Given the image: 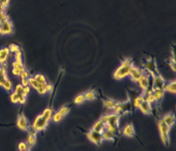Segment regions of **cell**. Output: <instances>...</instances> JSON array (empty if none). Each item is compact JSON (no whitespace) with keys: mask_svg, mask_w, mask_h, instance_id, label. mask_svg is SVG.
Returning a JSON list of instances; mask_svg holds the SVG:
<instances>
[{"mask_svg":"<svg viewBox=\"0 0 176 151\" xmlns=\"http://www.w3.org/2000/svg\"><path fill=\"white\" fill-rule=\"evenodd\" d=\"M8 48L10 50V53H13V54H15V53H17L19 51H21V47L18 45H15V44H10L9 45Z\"/></svg>","mask_w":176,"mask_h":151,"instance_id":"f546056e","label":"cell"},{"mask_svg":"<svg viewBox=\"0 0 176 151\" xmlns=\"http://www.w3.org/2000/svg\"><path fill=\"white\" fill-rule=\"evenodd\" d=\"M158 130L160 133V137H161V142L165 146H169L170 143V137H169V132H170V127L168 126L162 119L158 120Z\"/></svg>","mask_w":176,"mask_h":151,"instance_id":"5b68a950","label":"cell"},{"mask_svg":"<svg viewBox=\"0 0 176 151\" xmlns=\"http://www.w3.org/2000/svg\"><path fill=\"white\" fill-rule=\"evenodd\" d=\"M29 86L34 88L40 95H46L50 93L52 90V86L48 83H41L34 78V76H30L29 79Z\"/></svg>","mask_w":176,"mask_h":151,"instance_id":"277c9868","label":"cell"},{"mask_svg":"<svg viewBox=\"0 0 176 151\" xmlns=\"http://www.w3.org/2000/svg\"><path fill=\"white\" fill-rule=\"evenodd\" d=\"M0 86H2L7 91H10L12 89V83L8 78L6 68L4 66L0 67Z\"/></svg>","mask_w":176,"mask_h":151,"instance_id":"8992f818","label":"cell"},{"mask_svg":"<svg viewBox=\"0 0 176 151\" xmlns=\"http://www.w3.org/2000/svg\"><path fill=\"white\" fill-rule=\"evenodd\" d=\"M14 59H15V62H19V63H23L22 62V51H19L17 53L14 54Z\"/></svg>","mask_w":176,"mask_h":151,"instance_id":"d6a6232c","label":"cell"},{"mask_svg":"<svg viewBox=\"0 0 176 151\" xmlns=\"http://www.w3.org/2000/svg\"><path fill=\"white\" fill-rule=\"evenodd\" d=\"M166 81L163 78V76L160 75L159 73L153 76V88L154 89H163L165 85H166Z\"/></svg>","mask_w":176,"mask_h":151,"instance_id":"4fadbf2b","label":"cell"},{"mask_svg":"<svg viewBox=\"0 0 176 151\" xmlns=\"http://www.w3.org/2000/svg\"><path fill=\"white\" fill-rule=\"evenodd\" d=\"M101 119L106 125V130L113 132L115 136L119 133V115L116 113H109L104 115L101 118Z\"/></svg>","mask_w":176,"mask_h":151,"instance_id":"7a4b0ae2","label":"cell"},{"mask_svg":"<svg viewBox=\"0 0 176 151\" xmlns=\"http://www.w3.org/2000/svg\"><path fill=\"white\" fill-rule=\"evenodd\" d=\"M13 33V24L11 23V21L10 19H8L6 21H4L2 27H1V30H0V34L2 35H7Z\"/></svg>","mask_w":176,"mask_h":151,"instance_id":"7c38bea8","label":"cell"},{"mask_svg":"<svg viewBox=\"0 0 176 151\" xmlns=\"http://www.w3.org/2000/svg\"><path fill=\"white\" fill-rule=\"evenodd\" d=\"M161 119L168 126H169L171 128L175 123V116L173 113H168V114L164 115V117Z\"/></svg>","mask_w":176,"mask_h":151,"instance_id":"ffe728a7","label":"cell"},{"mask_svg":"<svg viewBox=\"0 0 176 151\" xmlns=\"http://www.w3.org/2000/svg\"><path fill=\"white\" fill-rule=\"evenodd\" d=\"M133 62L130 59H125L121 62L120 65L116 69L113 73V77L116 80H122L126 76H129L131 69L133 67Z\"/></svg>","mask_w":176,"mask_h":151,"instance_id":"3957f363","label":"cell"},{"mask_svg":"<svg viewBox=\"0 0 176 151\" xmlns=\"http://www.w3.org/2000/svg\"><path fill=\"white\" fill-rule=\"evenodd\" d=\"M8 4H9V0H0V5L4 10H6Z\"/></svg>","mask_w":176,"mask_h":151,"instance_id":"e575fe53","label":"cell"},{"mask_svg":"<svg viewBox=\"0 0 176 151\" xmlns=\"http://www.w3.org/2000/svg\"><path fill=\"white\" fill-rule=\"evenodd\" d=\"M18 151H21V150H18ZM26 151H29V150H26Z\"/></svg>","mask_w":176,"mask_h":151,"instance_id":"d590c367","label":"cell"},{"mask_svg":"<svg viewBox=\"0 0 176 151\" xmlns=\"http://www.w3.org/2000/svg\"><path fill=\"white\" fill-rule=\"evenodd\" d=\"M85 100H94L96 98V94L94 90H88L83 94Z\"/></svg>","mask_w":176,"mask_h":151,"instance_id":"83f0119b","label":"cell"},{"mask_svg":"<svg viewBox=\"0 0 176 151\" xmlns=\"http://www.w3.org/2000/svg\"><path fill=\"white\" fill-rule=\"evenodd\" d=\"M163 90L165 92H169L172 94H175L176 93V82L175 81H172L169 83H166Z\"/></svg>","mask_w":176,"mask_h":151,"instance_id":"d4e9b609","label":"cell"},{"mask_svg":"<svg viewBox=\"0 0 176 151\" xmlns=\"http://www.w3.org/2000/svg\"><path fill=\"white\" fill-rule=\"evenodd\" d=\"M69 112H70V108L68 106H63L59 109L57 113L52 114V119H53L54 122H59L64 119V117H66V115L69 113Z\"/></svg>","mask_w":176,"mask_h":151,"instance_id":"8fae6325","label":"cell"},{"mask_svg":"<svg viewBox=\"0 0 176 151\" xmlns=\"http://www.w3.org/2000/svg\"><path fill=\"white\" fill-rule=\"evenodd\" d=\"M102 135L103 140H106V141H113L114 140V137L116 136L113 132H111L108 130H105L102 133Z\"/></svg>","mask_w":176,"mask_h":151,"instance_id":"484cf974","label":"cell"},{"mask_svg":"<svg viewBox=\"0 0 176 151\" xmlns=\"http://www.w3.org/2000/svg\"><path fill=\"white\" fill-rule=\"evenodd\" d=\"M52 110L51 108L45 109L43 113L38 115L35 118V119L32 124L31 129L35 130L36 132L45 130L48 126L49 121L52 119Z\"/></svg>","mask_w":176,"mask_h":151,"instance_id":"6da1fadb","label":"cell"},{"mask_svg":"<svg viewBox=\"0 0 176 151\" xmlns=\"http://www.w3.org/2000/svg\"><path fill=\"white\" fill-rule=\"evenodd\" d=\"M23 87L24 86H22V84H17L16 86H15V92L16 93H18V94H22V90H23Z\"/></svg>","mask_w":176,"mask_h":151,"instance_id":"836d02e7","label":"cell"},{"mask_svg":"<svg viewBox=\"0 0 176 151\" xmlns=\"http://www.w3.org/2000/svg\"><path fill=\"white\" fill-rule=\"evenodd\" d=\"M164 94L165 91L163 89H154L152 91V95L155 99V102H159L164 97Z\"/></svg>","mask_w":176,"mask_h":151,"instance_id":"603a6c76","label":"cell"},{"mask_svg":"<svg viewBox=\"0 0 176 151\" xmlns=\"http://www.w3.org/2000/svg\"><path fill=\"white\" fill-rule=\"evenodd\" d=\"M91 130H95L96 132H99V133H102L103 131L106 130V125H105V123L100 119L99 120L94 124V125H93V127H92Z\"/></svg>","mask_w":176,"mask_h":151,"instance_id":"7402d4cb","label":"cell"},{"mask_svg":"<svg viewBox=\"0 0 176 151\" xmlns=\"http://www.w3.org/2000/svg\"><path fill=\"white\" fill-rule=\"evenodd\" d=\"M122 134L123 136L126 137H133L135 136V129L132 124H127L124 126L122 130Z\"/></svg>","mask_w":176,"mask_h":151,"instance_id":"ac0fdd59","label":"cell"},{"mask_svg":"<svg viewBox=\"0 0 176 151\" xmlns=\"http://www.w3.org/2000/svg\"><path fill=\"white\" fill-rule=\"evenodd\" d=\"M143 70H144V73L151 76H154L156 74H158V70H157V66H156V63L152 59H149V60L145 62Z\"/></svg>","mask_w":176,"mask_h":151,"instance_id":"52a82bcc","label":"cell"},{"mask_svg":"<svg viewBox=\"0 0 176 151\" xmlns=\"http://www.w3.org/2000/svg\"><path fill=\"white\" fill-rule=\"evenodd\" d=\"M117 101H114L113 100H105L103 101V105L108 109H114V107L117 105Z\"/></svg>","mask_w":176,"mask_h":151,"instance_id":"4316f807","label":"cell"},{"mask_svg":"<svg viewBox=\"0 0 176 151\" xmlns=\"http://www.w3.org/2000/svg\"><path fill=\"white\" fill-rule=\"evenodd\" d=\"M10 54V50L8 47H4V48L0 49V65L2 66H4L5 65V63L7 62Z\"/></svg>","mask_w":176,"mask_h":151,"instance_id":"d6986e66","label":"cell"},{"mask_svg":"<svg viewBox=\"0 0 176 151\" xmlns=\"http://www.w3.org/2000/svg\"><path fill=\"white\" fill-rule=\"evenodd\" d=\"M27 96L23 95L22 94H18L16 92H13L10 95V100L12 103H20V104H24L26 102Z\"/></svg>","mask_w":176,"mask_h":151,"instance_id":"9a60e30c","label":"cell"},{"mask_svg":"<svg viewBox=\"0 0 176 151\" xmlns=\"http://www.w3.org/2000/svg\"><path fill=\"white\" fill-rule=\"evenodd\" d=\"M139 110L141 111V113H143L145 115H149L152 113V104L149 103V101L147 100H144L140 106H138Z\"/></svg>","mask_w":176,"mask_h":151,"instance_id":"2e32d148","label":"cell"},{"mask_svg":"<svg viewBox=\"0 0 176 151\" xmlns=\"http://www.w3.org/2000/svg\"><path fill=\"white\" fill-rule=\"evenodd\" d=\"M143 75H144V70L138 68V67H135V66H133L131 69L130 73H129V76L131 77L132 81L135 82V83H138V81L142 77Z\"/></svg>","mask_w":176,"mask_h":151,"instance_id":"5bb4252c","label":"cell"},{"mask_svg":"<svg viewBox=\"0 0 176 151\" xmlns=\"http://www.w3.org/2000/svg\"><path fill=\"white\" fill-rule=\"evenodd\" d=\"M132 108V104L131 103H119L118 102L116 106L114 107V113H116L118 115H121L124 113H127L129 111H131Z\"/></svg>","mask_w":176,"mask_h":151,"instance_id":"30bf717a","label":"cell"},{"mask_svg":"<svg viewBox=\"0 0 176 151\" xmlns=\"http://www.w3.org/2000/svg\"><path fill=\"white\" fill-rule=\"evenodd\" d=\"M144 100V99L142 95H138V96H136L135 98L133 99V101H132V105H133V106L136 107V108H138L140 104H141Z\"/></svg>","mask_w":176,"mask_h":151,"instance_id":"f1b7e54d","label":"cell"},{"mask_svg":"<svg viewBox=\"0 0 176 151\" xmlns=\"http://www.w3.org/2000/svg\"><path fill=\"white\" fill-rule=\"evenodd\" d=\"M87 137H88V139L91 143L95 144L96 145H101L102 144L103 141H104L102 133L96 132V131L93 130H90L87 133Z\"/></svg>","mask_w":176,"mask_h":151,"instance_id":"ba28073f","label":"cell"},{"mask_svg":"<svg viewBox=\"0 0 176 151\" xmlns=\"http://www.w3.org/2000/svg\"><path fill=\"white\" fill-rule=\"evenodd\" d=\"M36 131L34 130H30L29 133V136H28V139H27V144L29 145V147H32L34 146L35 143H36Z\"/></svg>","mask_w":176,"mask_h":151,"instance_id":"44dd1931","label":"cell"},{"mask_svg":"<svg viewBox=\"0 0 176 151\" xmlns=\"http://www.w3.org/2000/svg\"><path fill=\"white\" fill-rule=\"evenodd\" d=\"M84 101H85V98H84L83 94L77 95L76 98L74 99V103H75V104H77V105H80V104H82V103H83Z\"/></svg>","mask_w":176,"mask_h":151,"instance_id":"4dcf8cb0","label":"cell"},{"mask_svg":"<svg viewBox=\"0 0 176 151\" xmlns=\"http://www.w3.org/2000/svg\"><path fill=\"white\" fill-rule=\"evenodd\" d=\"M16 125H17V127L20 129V130H24V131H27V130H29L31 128L29 126V121L27 119V118L22 113L17 117Z\"/></svg>","mask_w":176,"mask_h":151,"instance_id":"9c48e42d","label":"cell"},{"mask_svg":"<svg viewBox=\"0 0 176 151\" xmlns=\"http://www.w3.org/2000/svg\"><path fill=\"white\" fill-rule=\"evenodd\" d=\"M17 149H18V150L26 151V150H29V145L27 144V143L21 142V143H19V144H18V147H17Z\"/></svg>","mask_w":176,"mask_h":151,"instance_id":"1f68e13d","label":"cell"},{"mask_svg":"<svg viewBox=\"0 0 176 151\" xmlns=\"http://www.w3.org/2000/svg\"><path fill=\"white\" fill-rule=\"evenodd\" d=\"M24 70L25 68H24L23 63H19L15 61L12 63V74L15 76H20Z\"/></svg>","mask_w":176,"mask_h":151,"instance_id":"e0dca14e","label":"cell"},{"mask_svg":"<svg viewBox=\"0 0 176 151\" xmlns=\"http://www.w3.org/2000/svg\"><path fill=\"white\" fill-rule=\"evenodd\" d=\"M20 77H21V81H22V86H29V79L30 75L29 72L27 70H24L22 71V73L20 75Z\"/></svg>","mask_w":176,"mask_h":151,"instance_id":"cb8c5ba5","label":"cell"}]
</instances>
